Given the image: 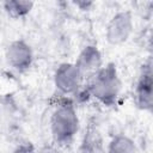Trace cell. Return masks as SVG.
<instances>
[{"instance_id": "obj_6", "label": "cell", "mask_w": 153, "mask_h": 153, "mask_svg": "<svg viewBox=\"0 0 153 153\" xmlns=\"http://www.w3.org/2000/svg\"><path fill=\"white\" fill-rule=\"evenodd\" d=\"M5 57L11 68L18 73H25L32 66L33 51L31 45L25 39L17 38L7 45Z\"/></svg>"}, {"instance_id": "obj_2", "label": "cell", "mask_w": 153, "mask_h": 153, "mask_svg": "<svg viewBox=\"0 0 153 153\" xmlns=\"http://www.w3.org/2000/svg\"><path fill=\"white\" fill-rule=\"evenodd\" d=\"M49 126L55 143L67 146L73 142L79 131L80 120L76 108L71 99L65 98L56 105L51 112Z\"/></svg>"}, {"instance_id": "obj_11", "label": "cell", "mask_w": 153, "mask_h": 153, "mask_svg": "<svg viewBox=\"0 0 153 153\" xmlns=\"http://www.w3.org/2000/svg\"><path fill=\"white\" fill-rule=\"evenodd\" d=\"M71 1L80 11H88L93 7V5L96 4L97 0H71Z\"/></svg>"}, {"instance_id": "obj_3", "label": "cell", "mask_w": 153, "mask_h": 153, "mask_svg": "<svg viewBox=\"0 0 153 153\" xmlns=\"http://www.w3.org/2000/svg\"><path fill=\"white\" fill-rule=\"evenodd\" d=\"M134 31V19L130 11H120L111 17L105 27V39L111 45H122Z\"/></svg>"}, {"instance_id": "obj_9", "label": "cell", "mask_w": 153, "mask_h": 153, "mask_svg": "<svg viewBox=\"0 0 153 153\" xmlns=\"http://www.w3.org/2000/svg\"><path fill=\"white\" fill-rule=\"evenodd\" d=\"M106 151L110 153H134L137 152V147L130 136L126 134H117L112 136L108 143Z\"/></svg>"}, {"instance_id": "obj_10", "label": "cell", "mask_w": 153, "mask_h": 153, "mask_svg": "<svg viewBox=\"0 0 153 153\" xmlns=\"http://www.w3.org/2000/svg\"><path fill=\"white\" fill-rule=\"evenodd\" d=\"M80 151H87V152L103 151V137L96 126L90 124L87 127L81 142Z\"/></svg>"}, {"instance_id": "obj_8", "label": "cell", "mask_w": 153, "mask_h": 153, "mask_svg": "<svg viewBox=\"0 0 153 153\" xmlns=\"http://www.w3.org/2000/svg\"><path fill=\"white\" fill-rule=\"evenodd\" d=\"M35 0H2V8L13 19L25 18L33 8Z\"/></svg>"}, {"instance_id": "obj_7", "label": "cell", "mask_w": 153, "mask_h": 153, "mask_svg": "<svg viewBox=\"0 0 153 153\" xmlns=\"http://www.w3.org/2000/svg\"><path fill=\"white\" fill-rule=\"evenodd\" d=\"M74 63L80 71L84 80L90 79L103 66L102 53L97 45L88 44L82 48Z\"/></svg>"}, {"instance_id": "obj_1", "label": "cell", "mask_w": 153, "mask_h": 153, "mask_svg": "<svg viewBox=\"0 0 153 153\" xmlns=\"http://www.w3.org/2000/svg\"><path fill=\"white\" fill-rule=\"evenodd\" d=\"M85 92L104 106H114L122 90V81L114 62L102 66L90 79H87Z\"/></svg>"}, {"instance_id": "obj_5", "label": "cell", "mask_w": 153, "mask_h": 153, "mask_svg": "<svg viewBox=\"0 0 153 153\" xmlns=\"http://www.w3.org/2000/svg\"><path fill=\"white\" fill-rule=\"evenodd\" d=\"M134 100L136 106L143 111H152L153 108V72H152V61L148 59L141 67L135 91Z\"/></svg>"}, {"instance_id": "obj_4", "label": "cell", "mask_w": 153, "mask_h": 153, "mask_svg": "<svg viewBox=\"0 0 153 153\" xmlns=\"http://www.w3.org/2000/svg\"><path fill=\"white\" fill-rule=\"evenodd\" d=\"M54 86L62 96L74 94L81 87L84 78L74 62H62L54 72Z\"/></svg>"}]
</instances>
